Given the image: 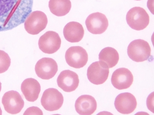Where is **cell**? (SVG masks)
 Segmentation results:
<instances>
[{
	"label": "cell",
	"instance_id": "obj_1",
	"mask_svg": "<svg viewBox=\"0 0 154 115\" xmlns=\"http://www.w3.org/2000/svg\"><path fill=\"white\" fill-rule=\"evenodd\" d=\"M33 0H0V32L23 23L32 11Z\"/></svg>",
	"mask_w": 154,
	"mask_h": 115
},
{
	"label": "cell",
	"instance_id": "obj_2",
	"mask_svg": "<svg viewBox=\"0 0 154 115\" xmlns=\"http://www.w3.org/2000/svg\"><path fill=\"white\" fill-rule=\"evenodd\" d=\"M151 49L148 43L141 39L133 40L127 48V54L133 61L141 62L147 60L151 56Z\"/></svg>",
	"mask_w": 154,
	"mask_h": 115
},
{
	"label": "cell",
	"instance_id": "obj_3",
	"mask_svg": "<svg viewBox=\"0 0 154 115\" xmlns=\"http://www.w3.org/2000/svg\"><path fill=\"white\" fill-rule=\"evenodd\" d=\"M126 20L132 29L140 30L145 28L149 21V15L143 8L135 7L131 9L127 12Z\"/></svg>",
	"mask_w": 154,
	"mask_h": 115
},
{
	"label": "cell",
	"instance_id": "obj_4",
	"mask_svg": "<svg viewBox=\"0 0 154 115\" xmlns=\"http://www.w3.org/2000/svg\"><path fill=\"white\" fill-rule=\"evenodd\" d=\"M48 23L47 16L43 12L36 11L31 13L24 21V28L29 34H38L46 27Z\"/></svg>",
	"mask_w": 154,
	"mask_h": 115
},
{
	"label": "cell",
	"instance_id": "obj_5",
	"mask_svg": "<svg viewBox=\"0 0 154 115\" xmlns=\"http://www.w3.org/2000/svg\"><path fill=\"white\" fill-rule=\"evenodd\" d=\"M63 100V95L58 90L50 88L43 92L41 103L45 110L51 111L59 109L62 106Z\"/></svg>",
	"mask_w": 154,
	"mask_h": 115
},
{
	"label": "cell",
	"instance_id": "obj_6",
	"mask_svg": "<svg viewBox=\"0 0 154 115\" xmlns=\"http://www.w3.org/2000/svg\"><path fill=\"white\" fill-rule=\"evenodd\" d=\"M65 58L68 64L75 68L83 67L87 64L88 56L86 50L80 46H73L66 51Z\"/></svg>",
	"mask_w": 154,
	"mask_h": 115
},
{
	"label": "cell",
	"instance_id": "obj_7",
	"mask_svg": "<svg viewBox=\"0 0 154 115\" xmlns=\"http://www.w3.org/2000/svg\"><path fill=\"white\" fill-rule=\"evenodd\" d=\"M109 68L104 63L97 61L93 63L88 68L87 76L89 80L94 84H103L107 79Z\"/></svg>",
	"mask_w": 154,
	"mask_h": 115
},
{
	"label": "cell",
	"instance_id": "obj_8",
	"mask_svg": "<svg viewBox=\"0 0 154 115\" xmlns=\"http://www.w3.org/2000/svg\"><path fill=\"white\" fill-rule=\"evenodd\" d=\"M61 40L58 34L53 31H48L39 38L38 45L39 49L44 53L52 54L60 48Z\"/></svg>",
	"mask_w": 154,
	"mask_h": 115
},
{
	"label": "cell",
	"instance_id": "obj_9",
	"mask_svg": "<svg viewBox=\"0 0 154 115\" xmlns=\"http://www.w3.org/2000/svg\"><path fill=\"white\" fill-rule=\"evenodd\" d=\"M2 103L5 110L11 114L20 112L24 104L19 93L14 90L8 91L4 94L2 98Z\"/></svg>",
	"mask_w": 154,
	"mask_h": 115
},
{
	"label": "cell",
	"instance_id": "obj_10",
	"mask_svg": "<svg viewBox=\"0 0 154 115\" xmlns=\"http://www.w3.org/2000/svg\"><path fill=\"white\" fill-rule=\"evenodd\" d=\"M35 71L40 78L43 79H49L53 78L57 72V64L52 58H42L36 63Z\"/></svg>",
	"mask_w": 154,
	"mask_h": 115
},
{
	"label": "cell",
	"instance_id": "obj_11",
	"mask_svg": "<svg viewBox=\"0 0 154 115\" xmlns=\"http://www.w3.org/2000/svg\"><path fill=\"white\" fill-rule=\"evenodd\" d=\"M85 23L88 30L94 34L103 33L108 26V21L106 16L99 12L89 15L87 17Z\"/></svg>",
	"mask_w": 154,
	"mask_h": 115
},
{
	"label": "cell",
	"instance_id": "obj_12",
	"mask_svg": "<svg viewBox=\"0 0 154 115\" xmlns=\"http://www.w3.org/2000/svg\"><path fill=\"white\" fill-rule=\"evenodd\" d=\"M114 105L116 110L120 113L128 114L133 112L137 105L134 96L129 92L120 93L116 98Z\"/></svg>",
	"mask_w": 154,
	"mask_h": 115
},
{
	"label": "cell",
	"instance_id": "obj_13",
	"mask_svg": "<svg viewBox=\"0 0 154 115\" xmlns=\"http://www.w3.org/2000/svg\"><path fill=\"white\" fill-rule=\"evenodd\" d=\"M133 76L128 69L120 68L116 70L112 73L111 82L113 86L119 90L126 89L132 84Z\"/></svg>",
	"mask_w": 154,
	"mask_h": 115
},
{
	"label": "cell",
	"instance_id": "obj_14",
	"mask_svg": "<svg viewBox=\"0 0 154 115\" xmlns=\"http://www.w3.org/2000/svg\"><path fill=\"white\" fill-rule=\"evenodd\" d=\"M58 86L63 91L70 92L75 90L79 83V76L76 73L69 70L62 71L57 79Z\"/></svg>",
	"mask_w": 154,
	"mask_h": 115
},
{
	"label": "cell",
	"instance_id": "obj_15",
	"mask_svg": "<svg viewBox=\"0 0 154 115\" xmlns=\"http://www.w3.org/2000/svg\"><path fill=\"white\" fill-rule=\"evenodd\" d=\"M75 106L76 111L79 114L90 115L96 110L97 103L93 96L87 95H82L76 100Z\"/></svg>",
	"mask_w": 154,
	"mask_h": 115
},
{
	"label": "cell",
	"instance_id": "obj_16",
	"mask_svg": "<svg viewBox=\"0 0 154 115\" xmlns=\"http://www.w3.org/2000/svg\"><path fill=\"white\" fill-rule=\"evenodd\" d=\"M21 89L27 101L34 102L38 97L41 91V86L36 79L28 78L25 79L22 82Z\"/></svg>",
	"mask_w": 154,
	"mask_h": 115
},
{
	"label": "cell",
	"instance_id": "obj_17",
	"mask_svg": "<svg viewBox=\"0 0 154 115\" xmlns=\"http://www.w3.org/2000/svg\"><path fill=\"white\" fill-rule=\"evenodd\" d=\"M63 34L65 39L72 42L80 41L83 37L84 30L82 24L79 23L72 21L68 23L64 26Z\"/></svg>",
	"mask_w": 154,
	"mask_h": 115
},
{
	"label": "cell",
	"instance_id": "obj_18",
	"mask_svg": "<svg viewBox=\"0 0 154 115\" xmlns=\"http://www.w3.org/2000/svg\"><path fill=\"white\" fill-rule=\"evenodd\" d=\"M100 61L105 63L109 68L115 66L119 59V54L114 48L106 47L102 49L99 54Z\"/></svg>",
	"mask_w": 154,
	"mask_h": 115
},
{
	"label": "cell",
	"instance_id": "obj_19",
	"mask_svg": "<svg viewBox=\"0 0 154 115\" xmlns=\"http://www.w3.org/2000/svg\"><path fill=\"white\" fill-rule=\"evenodd\" d=\"M48 6L53 14L60 17L65 16L69 12L71 4L70 0H50Z\"/></svg>",
	"mask_w": 154,
	"mask_h": 115
},
{
	"label": "cell",
	"instance_id": "obj_20",
	"mask_svg": "<svg viewBox=\"0 0 154 115\" xmlns=\"http://www.w3.org/2000/svg\"><path fill=\"white\" fill-rule=\"evenodd\" d=\"M11 59L8 54L0 50V73L7 71L11 64Z\"/></svg>",
	"mask_w": 154,
	"mask_h": 115
},
{
	"label": "cell",
	"instance_id": "obj_21",
	"mask_svg": "<svg viewBox=\"0 0 154 115\" xmlns=\"http://www.w3.org/2000/svg\"><path fill=\"white\" fill-rule=\"evenodd\" d=\"M23 114L43 115V113L39 108L36 107H32L28 108Z\"/></svg>",
	"mask_w": 154,
	"mask_h": 115
},
{
	"label": "cell",
	"instance_id": "obj_22",
	"mask_svg": "<svg viewBox=\"0 0 154 115\" xmlns=\"http://www.w3.org/2000/svg\"><path fill=\"white\" fill-rule=\"evenodd\" d=\"M2 110L1 109V108L0 107V115H2Z\"/></svg>",
	"mask_w": 154,
	"mask_h": 115
},
{
	"label": "cell",
	"instance_id": "obj_23",
	"mask_svg": "<svg viewBox=\"0 0 154 115\" xmlns=\"http://www.w3.org/2000/svg\"><path fill=\"white\" fill-rule=\"evenodd\" d=\"M1 85H2V83L0 82V92L1 91V88H2Z\"/></svg>",
	"mask_w": 154,
	"mask_h": 115
},
{
	"label": "cell",
	"instance_id": "obj_24",
	"mask_svg": "<svg viewBox=\"0 0 154 115\" xmlns=\"http://www.w3.org/2000/svg\"><path fill=\"white\" fill-rule=\"evenodd\" d=\"M135 0L139 1V0Z\"/></svg>",
	"mask_w": 154,
	"mask_h": 115
}]
</instances>
